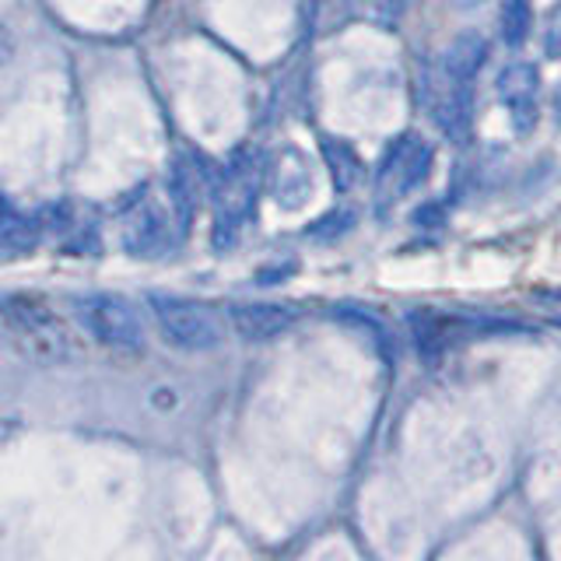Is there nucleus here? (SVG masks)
Returning <instances> with one entry per match:
<instances>
[{
    "mask_svg": "<svg viewBox=\"0 0 561 561\" xmlns=\"http://www.w3.org/2000/svg\"><path fill=\"white\" fill-rule=\"evenodd\" d=\"M537 88H540V75L534 64L516 60L499 75V99L519 134L530 130L537 119Z\"/></svg>",
    "mask_w": 561,
    "mask_h": 561,
    "instance_id": "6",
    "label": "nucleus"
},
{
    "mask_svg": "<svg viewBox=\"0 0 561 561\" xmlns=\"http://www.w3.org/2000/svg\"><path fill=\"white\" fill-rule=\"evenodd\" d=\"M432 158H435V151L428 140H421L417 134H403L393 140L390 151L382 158L379 183H393V193H408L428 180Z\"/></svg>",
    "mask_w": 561,
    "mask_h": 561,
    "instance_id": "5",
    "label": "nucleus"
},
{
    "mask_svg": "<svg viewBox=\"0 0 561 561\" xmlns=\"http://www.w3.org/2000/svg\"><path fill=\"white\" fill-rule=\"evenodd\" d=\"M151 312L158 333L172 347L201 355V351H215L221 344V323L201 302H190V298H175V295H151Z\"/></svg>",
    "mask_w": 561,
    "mask_h": 561,
    "instance_id": "2",
    "label": "nucleus"
},
{
    "mask_svg": "<svg viewBox=\"0 0 561 561\" xmlns=\"http://www.w3.org/2000/svg\"><path fill=\"white\" fill-rule=\"evenodd\" d=\"M323 158H327V165H330L333 186H337V190H351V186H355V180L362 175V162H358V154L344 145V140L327 137L323 140Z\"/></svg>",
    "mask_w": 561,
    "mask_h": 561,
    "instance_id": "8",
    "label": "nucleus"
},
{
    "mask_svg": "<svg viewBox=\"0 0 561 561\" xmlns=\"http://www.w3.org/2000/svg\"><path fill=\"white\" fill-rule=\"evenodd\" d=\"M228 320L242 341H274L298 320V309L280 302H236L228 309Z\"/></svg>",
    "mask_w": 561,
    "mask_h": 561,
    "instance_id": "7",
    "label": "nucleus"
},
{
    "mask_svg": "<svg viewBox=\"0 0 561 561\" xmlns=\"http://www.w3.org/2000/svg\"><path fill=\"white\" fill-rule=\"evenodd\" d=\"M81 323L88 337L116 355H137L145 351V323L137 309L123 295H88L81 302Z\"/></svg>",
    "mask_w": 561,
    "mask_h": 561,
    "instance_id": "3",
    "label": "nucleus"
},
{
    "mask_svg": "<svg viewBox=\"0 0 561 561\" xmlns=\"http://www.w3.org/2000/svg\"><path fill=\"white\" fill-rule=\"evenodd\" d=\"M543 53H548L551 60H561V4L554 8L548 32H543Z\"/></svg>",
    "mask_w": 561,
    "mask_h": 561,
    "instance_id": "10",
    "label": "nucleus"
},
{
    "mask_svg": "<svg viewBox=\"0 0 561 561\" xmlns=\"http://www.w3.org/2000/svg\"><path fill=\"white\" fill-rule=\"evenodd\" d=\"M488 57V43L478 32H460L443 53V78L449 84V105L446 110L456 116H467L470 105V81L478 78V70Z\"/></svg>",
    "mask_w": 561,
    "mask_h": 561,
    "instance_id": "4",
    "label": "nucleus"
},
{
    "mask_svg": "<svg viewBox=\"0 0 561 561\" xmlns=\"http://www.w3.org/2000/svg\"><path fill=\"white\" fill-rule=\"evenodd\" d=\"M0 320L11 330V337L39 362H70L81 351L75 327L64 320V312L35 291H11L0 298Z\"/></svg>",
    "mask_w": 561,
    "mask_h": 561,
    "instance_id": "1",
    "label": "nucleus"
},
{
    "mask_svg": "<svg viewBox=\"0 0 561 561\" xmlns=\"http://www.w3.org/2000/svg\"><path fill=\"white\" fill-rule=\"evenodd\" d=\"M554 119H558V127H561V81L554 88Z\"/></svg>",
    "mask_w": 561,
    "mask_h": 561,
    "instance_id": "11",
    "label": "nucleus"
},
{
    "mask_svg": "<svg viewBox=\"0 0 561 561\" xmlns=\"http://www.w3.org/2000/svg\"><path fill=\"white\" fill-rule=\"evenodd\" d=\"M534 28V8L530 0H505L502 8V39L508 46H523Z\"/></svg>",
    "mask_w": 561,
    "mask_h": 561,
    "instance_id": "9",
    "label": "nucleus"
}]
</instances>
